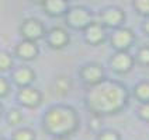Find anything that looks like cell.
<instances>
[{
  "label": "cell",
  "mask_w": 149,
  "mask_h": 140,
  "mask_svg": "<svg viewBox=\"0 0 149 140\" xmlns=\"http://www.w3.org/2000/svg\"><path fill=\"white\" fill-rule=\"evenodd\" d=\"M18 31H20V35H21L23 39L38 42L40 39L45 38L47 28L42 24V21H40L38 18L30 17V18H25V20L21 21Z\"/></svg>",
  "instance_id": "cell-3"
},
{
  "label": "cell",
  "mask_w": 149,
  "mask_h": 140,
  "mask_svg": "<svg viewBox=\"0 0 149 140\" xmlns=\"http://www.w3.org/2000/svg\"><path fill=\"white\" fill-rule=\"evenodd\" d=\"M111 45L117 50H128L135 42V34L130 28L120 27L116 28V31L111 34Z\"/></svg>",
  "instance_id": "cell-8"
},
{
  "label": "cell",
  "mask_w": 149,
  "mask_h": 140,
  "mask_svg": "<svg viewBox=\"0 0 149 140\" xmlns=\"http://www.w3.org/2000/svg\"><path fill=\"white\" fill-rule=\"evenodd\" d=\"M45 14L49 17H63L69 10L68 0H45L41 6Z\"/></svg>",
  "instance_id": "cell-14"
},
{
  "label": "cell",
  "mask_w": 149,
  "mask_h": 140,
  "mask_svg": "<svg viewBox=\"0 0 149 140\" xmlns=\"http://www.w3.org/2000/svg\"><path fill=\"white\" fill-rule=\"evenodd\" d=\"M138 115L141 118L142 121H146L149 122V101L146 102H141V105L138 107Z\"/></svg>",
  "instance_id": "cell-25"
},
{
  "label": "cell",
  "mask_w": 149,
  "mask_h": 140,
  "mask_svg": "<svg viewBox=\"0 0 149 140\" xmlns=\"http://www.w3.org/2000/svg\"><path fill=\"white\" fill-rule=\"evenodd\" d=\"M84 39L93 46H99L106 41V27L100 21H91L84 30Z\"/></svg>",
  "instance_id": "cell-11"
},
{
  "label": "cell",
  "mask_w": 149,
  "mask_h": 140,
  "mask_svg": "<svg viewBox=\"0 0 149 140\" xmlns=\"http://www.w3.org/2000/svg\"><path fill=\"white\" fill-rule=\"evenodd\" d=\"M11 81L16 84L17 87H27L33 86L35 81V72L28 66H18L11 70Z\"/></svg>",
  "instance_id": "cell-13"
},
{
  "label": "cell",
  "mask_w": 149,
  "mask_h": 140,
  "mask_svg": "<svg viewBox=\"0 0 149 140\" xmlns=\"http://www.w3.org/2000/svg\"><path fill=\"white\" fill-rule=\"evenodd\" d=\"M134 94H135V97L139 99L141 102L149 101V81L148 80L138 83L135 86V88H134Z\"/></svg>",
  "instance_id": "cell-18"
},
{
  "label": "cell",
  "mask_w": 149,
  "mask_h": 140,
  "mask_svg": "<svg viewBox=\"0 0 149 140\" xmlns=\"http://www.w3.org/2000/svg\"><path fill=\"white\" fill-rule=\"evenodd\" d=\"M0 140H7V139H4V137H0Z\"/></svg>",
  "instance_id": "cell-30"
},
{
  "label": "cell",
  "mask_w": 149,
  "mask_h": 140,
  "mask_svg": "<svg viewBox=\"0 0 149 140\" xmlns=\"http://www.w3.org/2000/svg\"><path fill=\"white\" fill-rule=\"evenodd\" d=\"M52 140H70L69 136H54Z\"/></svg>",
  "instance_id": "cell-26"
},
{
  "label": "cell",
  "mask_w": 149,
  "mask_h": 140,
  "mask_svg": "<svg viewBox=\"0 0 149 140\" xmlns=\"http://www.w3.org/2000/svg\"><path fill=\"white\" fill-rule=\"evenodd\" d=\"M134 7L139 14L149 17V0H134Z\"/></svg>",
  "instance_id": "cell-21"
},
{
  "label": "cell",
  "mask_w": 149,
  "mask_h": 140,
  "mask_svg": "<svg viewBox=\"0 0 149 140\" xmlns=\"http://www.w3.org/2000/svg\"><path fill=\"white\" fill-rule=\"evenodd\" d=\"M101 118H103V116L94 115V114H93V116H91L90 121H89V129H90L91 132L99 133L103 130V129H101Z\"/></svg>",
  "instance_id": "cell-23"
},
{
  "label": "cell",
  "mask_w": 149,
  "mask_h": 140,
  "mask_svg": "<svg viewBox=\"0 0 149 140\" xmlns=\"http://www.w3.org/2000/svg\"><path fill=\"white\" fill-rule=\"evenodd\" d=\"M14 55L24 62H31V60H35L37 56L40 55V48L37 42L21 39L14 48Z\"/></svg>",
  "instance_id": "cell-12"
},
{
  "label": "cell",
  "mask_w": 149,
  "mask_h": 140,
  "mask_svg": "<svg viewBox=\"0 0 149 140\" xmlns=\"http://www.w3.org/2000/svg\"><path fill=\"white\" fill-rule=\"evenodd\" d=\"M125 21V13L123 11V8L111 6L104 10H101L100 13V23L104 25L106 28H120L124 24Z\"/></svg>",
  "instance_id": "cell-9"
},
{
  "label": "cell",
  "mask_w": 149,
  "mask_h": 140,
  "mask_svg": "<svg viewBox=\"0 0 149 140\" xmlns=\"http://www.w3.org/2000/svg\"><path fill=\"white\" fill-rule=\"evenodd\" d=\"M72 90V81L68 76H58L54 81V91L58 97H66Z\"/></svg>",
  "instance_id": "cell-15"
},
{
  "label": "cell",
  "mask_w": 149,
  "mask_h": 140,
  "mask_svg": "<svg viewBox=\"0 0 149 140\" xmlns=\"http://www.w3.org/2000/svg\"><path fill=\"white\" fill-rule=\"evenodd\" d=\"M135 65V59L127 50H117L110 59V66L118 74H125L132 70Z\"/></svg>",
  "instance_id": "cell-10"
},
{
  "label": "cell",
  "mask_w": 149,
  "mask_h": 140,
  "mask_svg": "<svg viewBox=\"0 0 149 140\" xmlns=\"http://www.w3.org/2000/svg\"><path fill=\"white\" fill-rule=\"evenodd\" d=\"M135 60H136L139 65H142V66H149V46H142V48H139Z\"/></svg>",
  "instance_id": "cell-20"
},
{
  "label": "cell",
  "mask_w": 149,
  "mask_h": 140,
  "mask_svg": "<svg viewBox=\"0 0 149 140\" xmlns=\"http://www.w3.org/2000/svg\"><path fill=\"white\" fill-rule=\"evenodd\" d=\"M10 140H37V134L30 128H18L13 132Z\"/></svg>",
  "instance_id": "cell-17"
},
{
  "label": "cell",
  "mask_w": 149,
  "mask_h": 140,
  "mask_svg": "<svg viewBox=\"0 0 149 140\" xmlns=\"http://www.w3.org/2000/svg\"><path fill=\"white\" fill-rule=\"evenodd\" d=\"M42 92L38 88L33 86L27 87H20L17 91V101L21 107L28 108V109H35L42 104Z\"/></svg>",
  "instance_id": "cell-6"
},
{
  "label": "cell",
  "mask_w": 149,
  "mask_h": 140,
  "mask_svg": "<svg viewBox=\"0 0 149 140\" xmlns=\"http://www.w3.org/2000/svg\"><path fill=\"white\" fill-rule=\"evenodd\" d=\"M23 119H24V115H23L21 109H18V108H11L6 114V122L10 126H13V128L18 126V125L23 122Z\"/></svg>",
  "instance_id": "cell-19"
},
{
  "label": "cell",
  "mask_w": 149,
  "mask_h": 140,
  "mask_svg": "<svg viewBox=\"0 0 149 140\" xmlns=\"http://www.w3.org/2000/svg\"><path fill=\"white\" fill-rule=\"evenodd\" d=\"M79 76L86 86L91 87V86H96V84L101 83L106 79V72H104V67L100 63L90 62V63H86L80 67Z\"/></svg>",
  "instance_id": "cell-5"
},
{
  "label": "cell",
  "mask_w": 149,
  "mask_h": 140,
  "mask_svg": "<svg viewBox=\"0 0 149 140\" xmlns=\"http://www.w3.org/2000/svg\"><path fill=\"white\" fill-rule=\"evenodd\" d=\"M143 31L149 35V17H148V20L145 21V24H143Z\"/></svg>",
  "instance_id": "cell-27"
},
{
  "label": "cell",
  "mask_w": 149,
  "mask_h": 140,
  "mask_svg": "<svg viewBox=\"0 0 149 140\" xmlns=\"http://www.w3.org/2000/svg\"><path fill=\"white\" fill-rule=\"evenodd\" d=\"M128 104V91L123 83L104 79L91 86L86 95V105L91 114L100 116L121 112Z\"/></svg>",
  "instance_id": "cell-1"
},
{
  "label": "cell",
  "mask_w": 149,
  "mask_h": 140,
  "mask_svg": "<svg viewBox=\"0 0 149 140\" xmlns=\"http://www.w3.org/2000/svg\"><path fill=\"white\" fill-rule=\"evenodd\" d=\"M97 140H121L116 130H101L97 133Z\"/></svg>",
  "instance_id": "cell-24"
},
{
  "label": "cell",
  "mask_w": 149,
  "mask_h": 140,
  "mask_svg": "<svg viewBox=\"0 0 149 140\" xmlns=\"http://www.w3.org/2000/svg\"><path fill=\"white\" fill-rule=\"evenodd\" d=\"M63 17H65V23H66L68 27H70L73 30H82V31L93 21L91 13L86 7H82V6L69 7V10Z\"/></svg>",
  "instance_id": "cell-4"
},
{
  "label": "cell",
  "mask_w": 149,
  "mask_h": 140,
  "mask_svg": "<svg viewBox=\"0 0 149 140\" xmlns=\"http://www.w3.org/2000/svg\"><path fill=\"white\" fill-rule=\"evenodd\" d=\"M14 69V56L6 50H0V73L11 72Z\"/></svg>",
  "instance_id": "cell-16"
},
{
  "label": "cell",
  "mask_w": 149,
  "mask_h": 140,
  "mask_svg": "<svg viewBox=\"0 0 149 140\" xmlns=\"http://www.w3.org/2000/svg\"><path fill=\"white\" fill-rule=\"evenodd\" d=\"M79 114L74 108L63 104L52 105L42 116L44 130L54 136H72L79 129Z\"/></svg>",
  "instance_id": "cell-2"
},
{
  "label": "cell",
  "mask_w": 149,
  "mask_h": 140,
  "mask_svg": "<svg viewBox=\"0 0 149 140\" xmlns=\"http://www.w3.org/2000/svg\"><path fill=\"white\" fill-rule=\"evenodd\" d=\"M31 1H33L34 4H40V6H42V4H44V1H45V0H31Z\"/></svg>",
  "instance_id": "cell-28"
},
{
  "label": "cell",
  "mask_w": 149,
  "mask_h": 140,
  "mask_svg": "<svg viewBox=\"0 0 149 140\" xmlns=\"http://www.w3.org/2000/svg\"><path fill=\"white\" fill-rule=\"evenodd\" d=\"M3 114H4V107H3V104L0 102V118L3 116Z\"/></svg>",
  "instance_id": "cell-29"
},
{
  "label": "cell",
  "mask_w": 149,
  "mask_h": 140,
  "mask_svg": "<svg viewBox=\"0 0 149 140\" xmlns=\"http://www.w3.org/2000/svg\"><path fill=\"white\" fill-rule=\"evenodd\" d=\"M10 90H11V84L6 77L0 76V99L6 98L8 94H10Z\"/></svg>",
  "instance_id": "cell-22"
},
{
  "label": "cell",
  "mask_w": 149,
  "mask_h": 140,
  "mask_svg": "<svg viewBox=\"0 0 149 140\" xmlns=\"http://www.w3.org/2000/svg\"><path fill=\"white\" fill-rule=\"evenodd\" d=\"M45 42L48 43L51 49H55V50H59V49H63L66 48L70 42V35L68 32L65 28L62 27H52L51 30L47 31L45 34Z\"/></svg>",
  "instance_id": "cell-7"
}]
</instances>
